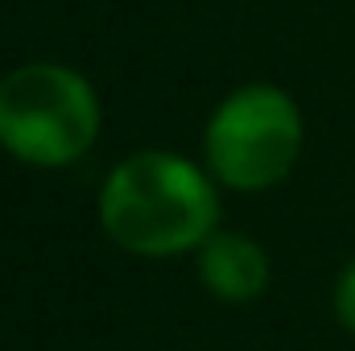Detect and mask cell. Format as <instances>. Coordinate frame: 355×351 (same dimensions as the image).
<instances>
[{"label": "cell", "instance_id": "obj_4", "mask_svg": "<svg viewBox=\"0 0 355 351\" xmlns=\"http://www.w3.org/2000/svg\"><path fill=\"white\" fill-rule=\"evenodd\" d=\"M198 277L219 302L244 306L268 289L272 268H268V252L257 240L240 232H211L198 244Z\"/></svg>", "mask_w": 355, "mask_h": 351}, {"label": "cell", "instance_id": "obj_1", "mask_svg": "<svg viewBox=\"0 0 355 351\" xmlns=\"http://www.w3.org/2000/svg\"><path fill=\"white\" fill-rule=\"evenodd\" d=\"M99 223L112 244L137 257H174L198 248L219 223L211 178L178 153H132L99 190Z\"/></svg>", "mask_w": 355, "mask_h": 351}, {"label": "cell", "instance_id": "obj_5", "mask_svg": "<svg viewBox=\"0 0 355 351\" xmlns=\"http://www.w3.org/2000/svg\"><path fill=\"white\" fill-rule=\"evenodd\" d=\"M335 314H339V323L355 335V261L335 281Z\"/></svg>", "mask_w": 355, "mask_h": 351}, {"label": "cell", "instance_id": "obj_2", "mask_svg": "<svg viewBox=\"0 0 355 351\" xmlns=\"http://www.w3.org/2000/svg\"><path fill=\"white\" fill-rule=\"evenodd\" d=\"M99 132L91 83L62 62H25L0 79V145L29 166H71Z\"/></svg>", "mask_w": 355, "mask_h": 351}, {"label": "cell", "instance_id": "obj_3", "mask_svg": "<svg viewBox=\"0 0 355 351\" xmlns=\"http://www.w3.org/2000/svg\"><path fill=\"white\" fill-rule=\"evenodd\" d=\"M302 153V112L272 83L232 91L207 124V166L232 190H268Z\"/></svg>", "mask_w": 355, "mask_h": 351}]
</instances>
